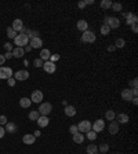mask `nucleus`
I'll return each mask as SVG.
<instances>
[{
  "mask_svg": "<svg viewBox=\"0 0 138 154\" xmlns=\"http://www.w3.org/2000/svg\"><path fill=\"white\" fill-rule=\"evenodd\" d=\"M29 46L32 47V50H33V48H40V47L43 46V40L40 37L31 38V44H29Z\"/></svg>",
  "mask_w": 138,
  "mask_h": 154,
  "instance_id": "obj_14",
  "label": "nucleus"
},
{
  "mask_svg": "<svg viewBox=\"0 0 138 154\" xmlns=\"http://www.w3.org/2000/svg\"><path fill=\"white\" fill-rule=\"evenodd\" d=\"M4 62H6V58H4V55H0V66H1V65H3Z\"/></svg>",
  "mask_w": 138,
  "mask_h": 154,
  "instance_id": "obj_50",
  "label": "nucleus"
},
{
  "mask_svg": "<svg viewBox=\"0 0 138 154\" xmlns=\"http://www.w3.org/2000/svg\"><path fill=\"white\" fill-rule=\"evenodd\" d=\"M105 117H107L108 121H113V120H115V117H116V114H115V112H113V110H108L107 113H105Z\"/></svg>",
  "mask_w": 138,
  "mask_h": 154,
  "instance_id": "obj_28",
  "label": "nucleus"
},
{
  "mask_svg": "<svg viewBox=\"0 0 138 154\" xmlns=\"http://www.w3.org/2000/svg\"><path fill=\"white\" fill-rule=\"evenodd\" d=\"M104 128H105V121H104V120H101V118H100V120H97L94 124H91V129L94 132H97V133L101 132V131H104Z\"/></svg>",
  "mask_w": 138,
  "mask_h": 154,
  "instance_id": "obj_6",
  "label": "nucleus"
},
{
  "mask_svg": "<svg viewBox=\"0 0 138 154\" xmlns=\"http://www.w3.org/2000/svg\"><path fill=\"white\" fill-rule=\"evenodd\" d=\"M4 133H6V131H4V128H3V127L0 125V139H1L3 136H4Z\"/></svg>",
  "mask_w": 138,
  "mask_h": 154,
  "instance_id": "obj_48",
  "label": "nucleus"
},
{
  "mask_svg": "<svg viewBox=\"0 0 138 154\" xmlns=\"http://www.w3.org/2000/svg\"><path fill=\"white\" fill-rule=\"evenodd\" d=\"M17 35H18V33H17L13 28H7V37L8 38H13V40H14V38L17 37Z\"/></svg>",
  "mask_w": 138,
  "mask_h": 154,
  "instance_id": "obj_29",
  "label": "nucleus"
},
{
  "mask_svg": "<svg viewBox=\"0 0 138 154\" xmlns=\"http://www.w3.org/2000/svg\"><path fill=\"white\" fill-rule=\"evenodd\" d=\"M15 78H14V77H10V78H7V83H8V85H10V87H14V85H15Z\"/></svg>",
  "mask_w": 138,
  "mask_h": 154,
  "instance_id": "obj_41",
  "label": "nucleus"
},
{
  "mask_svg": "<svg viewBox=\"0 0 138 154\" xmlns=\"http://www.w3.org/2000/svg\"><path fill=\"white\" fill-rule=\"evenodd\" d=\"M116 120L119 121L120 124H126V123H129V116L127 114H124V113H119V114H116L115 117Z\"/></svg>",
  "mask_w": 138,
  "mask_h": 154,
  "instance_id": "obj_22",
  "label": "nucleus"
},
{
  "mask_svg": "<svg viewBox=\"0 0 138 154\" xmlns=\"http://www.w3.org/2000/svg\"><path fill=\"white\" fill-rule=\"evenodd\" d=\"M50 56H51V52L47 50V48H44V50H42V52H40V59L44 62V61H50Z\"/></svg>",
  "mask_w": 138,
  "mask_h": 154,
  "instance_id": "obj_21",
  "label": "nucleus"
},
{
  "mask_svg": "<svg viewBox=\"0 0 138 154\" xmlns=\"http://www.w3.org/2000/svg\"><path fill=\"white\" fill-rule=\"evenodd\" d=\"M109 32H111V29H109V26H108V25H102V26H101V35L107 36Z\"/></svg>",
  "mask_w": 138,
  "mask_h": 154,
  "instance_id": "obj_34",
  "label": "nucleus"
},
{
  "mask_svg": "<svg viewBox=\"0 0 138 154\" xmlns=\"http://www.w3.org/2000/svg\"><path fill=\"white\" fill-rule=\"evenodd\" d=\"M14 44H15L17 47H21V48H23L25 46H28V44H29V38H28V36H26L25 33H18V35H17V37L14 38Z\"/></svg>",
  "mask_w": 138,
  "mask_h": 154,
  "instance_id": "obj_1",
  "label": "nucleus"
},
{
  "mask_svg": "<svg viewBox=\"0 0 138 154\" xmlns=\"http://www.w3.org/2000/svg\"><path fill=\"white\" fill-rule=\"evenodd\" d=\"M39 117H40V114H39L38 110H33V112L29 113V120H32V121H36Z\"/></svg>",
  "mask_w": 138,
  "mask_h": 154,
  "instance_id": "obj_30",
  "label": "nucleus"
},
{
  "mask_svg": "<svg viewBox=\"0 0 138 154\" xmlns=\"http://www.w3.org/2000/svg\"><path fill=\"white\" fill-rule=\"evenodd\" d=\"M14 31L18 33V32H21V29L23 28V23H22V21L19 19V18H17V19H14V22H13V26H11Z\"/></svg>",
  "mask_w": 138,
  "mask_h": 154,
  "instance_id": "obj_17",
  "label": "nucleus"
},
{
  "mask_svg": "<svg viewBox=\"0 0 138 154\" xmlns=\"http://www.w3.org/2000/svg\"><path fill=\"white\" fill-rule=\"evenodd\" d=\"M108 150H109V145H107V143H102L100 147H98V151H100L101 154H104V153H107Z\"/></svg>",
  "mask_w": 138,
  "mask_h": 154,
  "instance_id": "obj_33",
  "label": "nucleus"
},
{
  "mask_svg": "<svg viewBox=\"0 0 138 154\" xmlns=\"http://www.w3.org/2000/svg\"><path fill=\"white\" fill-rule=\"evenodd\" d=\"M69 132H70L72 135L77 133V132H79V129H77V125H70V127H69Z\"/></svg>",
  "mask_w": 138,
  "mask_h": 154,
  "instance_id": "obj_38",
  "label": "nucleus"
},
{
  "mask_svg": "<svg viewBox=\"0 0 138 154\" xmlns=\"http://www.w3.org/2000/svg\"><path fill=\"white\" fill-rule=\"evenodd\" d=\"M86 136H87L88 140H95V138H97V132H94L91 129V131H88L87 133H86Z\"/></svg>",
  "mask_w": 138,
  "mask_h": 154,
  "instance_id": "obj_32",
  "label": "nucleus"
},
{
  "mask_svg": "<svg viewBox=\"0 0 138 154\" xmlns=\"http://www.w3.org/2000/svg\"><path fill=\"white\" fill-rule=\"evenodd\" d=\"M138 98H137V96H134V98H133V99H131V102H133V103H134V105H137V103H138Z\"/></svg>",
  "mask_w": 138,
  "mask_h": 154,
  "instance_id": "obj_53",
  "label": "nucleus"
},
{
  "mask_svg": "<svg viewBox=\"0 0 138 154\" xmlns=\"http://www.w3.org/2000/svg\"><path fill=\"white\" fill-rule=\"evenodd\" d=\"M11 54H13L14 58H22L23 54H25V51H23V48H21V47H15V48L11 51Z\"/></svg>",
  "mask_w": 138,
  "mask_h": 154,
  "instance_id": "obj_19",
  "label": "nucleus"
},
{
  "mask_svg": "<svg viewBox=\"0 0 138 154\" xmlns=\"http://www.w3.org/2000/svg\"><path fill=\"white\" fill-rule=\"evenodd\" d=\"M3 69H4V73H6V78L13 77V70H11V68H3Z\"/></svg>",
  "mask_w": 138,
  "mask_h": 154,
  "instance_id": "obj_37",
  "label": "nucleus"
},
{
  "mask_svg": "<svg viewBox=\"0 0 138 154\" xmlns=\"http://www.w3.org/2000/svg\"><path fill=\"white\" fill-rule=\"evenodd\" d=\"M82 41L83 43H94L95 41V33L92 31H86L82 35Z\"/></svg>",
  "mask_w": 138,
  "mask_h": 154,
  "instance_id": "obj_4",
  "label": "nucleus"
},
{
  "mask_svg": "<svg viewBox=\"0 0 138 154\" xmlns=\"http://www.w3.org/2000/svg\"><path fill=\"white\" fill-rule=\"evenodd\" d=\"M0 78H6V73H4L3 66H0Z\"/></svg>",
  "mask_w": 138,
  "mask_h": 154,
  "instance_id": "obj_44",
  "label": "nucleus"
},
{
  "mask_svg": "<svg viewBox=\"0 0 138 154\" xmlns=\"http://www.w3.org/2000/svg\"><path fill=\"white\" fill-rule=\"evenodd\" d=\"M38 112L40 116H48L53 112V106H51V103H48V102H43V103L39 106Z\"/></svg>",
  "mask_w": 138,
  "mask_h": 154,
  "instance_id": "obj_2",
  "label": "nucleus"
},
{
  "mask_svg": "<svg viewBox=\"0 0 138 154\" xmlns=\"http://www.w3.org/2000/svg\"><path fill=\"white\" fill-rule=\"evenodd\" d=\"M58 59H60V55H58V54H55L54 56H50V61H51V62L58 61Z\"/></svg>",
  "mask_w": 138,
  "mask_h": 154,
  "instance_id": "obj_46",
  "label": "nucleus"
},
{
  "mask_svg": "<svg viewBox=\"0 0 138 154\" xmlns=\"http://www.w3.org/2000/svg\"><path fill=\"white\" fill-rule=\"evenodd\" d=\"M36 121H38V125L40 128H46L47 125H48V123H50V120H48L47 116H40Z\"/></svg>",
  "mask_w": 138,
  "mask_h": 154,
  "instance_id": "obj_11",
  "label": "nucleus"
},
{
  "mask_svg": "<svg viewBox=\"0 0 138 154\" xmlns=\"http://www.w3.org/2000/svg\"><path fill=\"white\" fill-rule=\"evenodd\" d=\"M109 133L111 135H116L117 132H119V123L117 121H112V123L109 124Z\"/></svg>",
  "mask_w": 138,
  "mask_h": 154,
  "instance_id": "obj_16",
  "label": "nucleus"
},
{
  "mask_svg": "<svg viewBox=\"0 0 138 154\" xmlns=\"http://www.w3.org/2000/svg\"><path fill=\"white\" fill-rule=\"evenodd\" d=\"M26 36H28V38H35V37H40L39 36V32L35 31V29H28L26 31V33H25Z\"/></svg>",
  "mask_w": 138,
  "mask_h": 154,
  "instance_id": "obj_25",
  "label": "nucleus"
},
{
  "mask_svg": "<svg viewBox=\"0 0 138 154\" xmlns=\"http://www.w3.org/2000/svg\"><path fill=\"white\" fill-rule=\"evenodd\" d=\"M26 31H28V29H26V28H25V26H23L22 29H21V32H19V33H26Z\"/></svg>",
  "mask_w": 138,
  "mask_h": 154,
  "instance_id": "obj_54",
  "label": "nucleus"
},
{
  "mask_svg": "<svg viewBox=\"0 0 138 154\" xmlns=\"http://www.w3.org/2000/svg\"><path fill=\"white\" fill-rule=\"evenodd\" d=\"M43 63H44V62L42 61L40 58H36V59L33 61V65H35V68H42V66H43Z\"/></svg>",
  "mask_w": 138,
  "mask_h": 154,
  "instance_id": "obj_36",
  "label": "nucleus"
},
{
  "mask_svg": "<svg viewBox=\"0 0 138 154\" xmlns=\"http://www.w3.org/2000/svg\"><path fill=\"white\" fill-rule=\"evenodd\" d=\"M84 142V135L83 133H80V132H77L73 135V143H77V145H80V143H83Z\"/></svg>",
  "mask_w": 138,
  "mask_h": 154,
  "instance_id": "obj_23",
  "label": "nucleus"
},
{
  "mask_svg": "<svg viewBox=\"0 0 138 154\" xmlns=\"http://www.w3.org/2000/svg\"><path fill=\"white\" fill-rule=\"evenodd\" d=\"M124 15V18H126V23L130 26V25H133V23H137L138 22V18L135 14H133V13H124L123 14Z\"/></svg>",
  "mask_w": 138,
  "mask_h": 154,
  "instance_id": "obj_7",
  "label": "nucleus"
},
{
  "mask_svg": "<svg viewBox=\"0 0 138 154\" xmlns=\"http://www.w3.org/2000/svg\"><path fill=\"white\" fill-rule=\"evenodd\" d=\"M122 98L124 100H131L134 98V95H133V91H131V88H126V90H123L122 91Z\"/></svg>",
  "mask_w": 138,
  "mask_h": 154,
  "instance_id": "obj_13",
  "label": "nucleus"
},
{
  "mask_svg": "<svg viewBox=\"0 0 138 154\" xmlns=\"http://www.w3.org/2000/svg\"><path fill=\"white\" fill-rule=\"evenodd\" d=\"M115 50H116L115 46H109V47H108V51H109V52H112V51H115Z\"/></svg>",
  "mask_w": 138,
  "mask_h": 154,
  "instance_id": "obj_51",
  "label": "nucleus"
},
{
  "mask_svg": "<svg viewBox=\"0 0 138 154\" xmlns=\"http://www.w3.org/2000/svg\"><path fill=\"white\" fill-rule=\"evenodd\" d=\"M4 48H6V51H7V52H11V51L14 50L13 44H10V43H6V44H4Z\"/></svg>",
  "mask_w": 138,
  "mask_h": 154,
  "instance_id": "obj_40",
  "label": "nucleus"
},
{
  "mask_svg": "<svg viewBox=\"0 0 138 154\" xmlns=\"http://www.w3.org/2000/svg\"><path fill=\"white\" fill-rule=\"evenodd\" d=\"M4 131L8 132V133H15V132L18 131V127H17L15 123H7V124H6Z\"/></svg>",
  "mask_w": 138,
  "mask_h": 154,
  "instance_id": "obj_15",
  "label": "nucleus"
},
{
  "mask_svg": "<svg viewBox=\"0 0 138 154\" xmlns=\"http://www.w3.org/2000/svg\"><path fill=\"white\" fill-rule=\"evenodd\" d=\"M64 113H65V116H68V117H73V116L76 114V109H75V106L68 105V106H65V109H64Z\"/></svg>",
  "mask_w": 138,
  "mask_h": 154,
  "instance_id": "obj_18",
  "label": "nucleus"
},
{
  "mask_svg": "<svg viewBox=\"0 0 138 154\" xmlns=\"http://www.w3.org/2000/svg\"><path fill=\"white\" fill-rule=\"evenodd\" d=\"M22 142L25 145H33L36 142V138L33 136V133H26V135H23Z\"/></svg>",
  "mask_w": 138,
  "mask_h": 154,
  "instance_id": "obj_12",
  "label": "nucleus"
},
{
  "mask_svg": "<svg viewBox=\"0 0 138 154\" xmlns=\"http://www.w3.org/2000/svg\"><path fill=\"white\" fill-rule=\"evenodd\" d=\"M4 58H6V59H11V58H13V54H11V52H6V54H4Z\"/></svg>",
  "mask_w": 138,
  "mask_h": 154,
  "instance_id": "obj_49",
  "label": "nucleus"
},
{
  "mask_svg": "<svg viewBox=\"0 0 138 154\" xmlns=\"http://www.w3.org/2000/svg\"><path fill=\"white\" fill-rule=\"evenodd\" d=\"M88 4H94V0H87V6Z\"/></svg>",
  "mask_w": 138,
  "mask_h": 154,
  "instance_id": "obj_55",
  "label": "nucleus"
},
{
  "mask_svg": "<svg viewBox=\"0 0 138 154\" xmlns=\"http://www.w3.org/2000/svg\"><path fill=\"white\" fill-rule=\"evenodd\" d=\"M43 69H44V72L46 73H54L55 70H57V66H55V63L51 61H46L44 63H43Z\"/></svg>",
  "mask_w": 138,
  "mask_h": 154,
  "instance_id": "obj_8",
  "label": "nucleus"
},
{
  "mask_svg": "<svg viewBox=\"0 0 138 154\" xmlns=\"http://www.w3.org/2000/svg\"><path fill=\"white\" fill-rule=\"evenodd\" d=\"M40 135H42V132H40V131H35V133H33V136H35V138H39Z\"/></svg>",
  "mask_w": 138,
  "mask_h": 154,
  "instance_id": "obj_52",
  "label": "nucleus"
},
{
  "mask_svg": "<svg viewBox=\"0 0 138 154\" xmlns=\"http://www.w3.org/2000/svg\"><path fill=\"white\" fill-rule=\"evenodd\" d=\"M131 31H133V33H137V32H138L137 23H133V25H131Z\"/></svg>",
  "mask_w": 138,
  "mask_h": 154,
  "instance_id": "obj_45",
  "label": "nucleus"
},
{
  "mask_svg": "<svg viewBox=\"0 0 138 154\" xmlns=\"http://www.w3.org/2000/svg\"><path fill=\"white\" fill-rule=\"evenodd\" d=\"M124 44H126V41H124V38H122V37L117 38V40L115 41V47H116V48H123Z\"/></svg>",
  "mask_w": 138,
  "mask_h": 154,
  "instance_id": "obj_31",
  "label": "nucleus"
},
{
  "mask_svg": "<svg viewBox=\"0 0 138 154\" xmlns=\"http://www.w3.org/2000/svg\"><path fill=\"white\" fill-rule=\"evenodd\" d=\"M77 129H79V132L80 133H83V132H87L91 131V123L90 121H87V120H83V121H80L79 123V125H77Z\"/></svg>",
  "mask_w": 138,
  "mask_h": 154,
  "instance_id": "obj_5",
  "label": "nucleus"
},
{
  "mask_svg": "<svg viewBox=\"0 0 138 154\" xmlns=\"http://www.w3.org/2000/svg\"><path fill=\"white\" fill-rule=\"evenodd\" d=\"M87 153L88 154H97L98 153V147H97V145H88V146H87Z\"/></svg>",
  "mask_w": 138,
  "mask_h": 154,
  "instance_id": "obj_27",
  "label": "nucleus"
},
{
  "mask_svg": "<svg viewBox=\"0 0 138 154\" xmlns=\"http://www.w3.org/2000/svg\"><path fill=\"white\" fill-rule=\"evenodd\" d=\"M112 10L113 11H122V8H123V6L120 4V3H112Z\"/></svg>",
  "mask_w": 138,
  "mask_h": 154,
  "instance_id": "obj_35",
  "label": "nucleus"
},
{
  "mask_svg": "<svg viewBox=\"0 0 138 154\" xmlns=\"http://www.w3.org/2000/svg\"><path fill=\"white\" fill-rule=\"evenodd\" d=\"M104 25H108L109 29H117V28L120 26V21H119V18H116V17H107Z\"/></svg>",
  "mask_w": 138,
  "mask_h": 154,
  "instance_id": "obj_3",
  "label": "nucleus"
},
{
  "mask_svg": "<svg viewBox=\"0 0 138 154\" xmlns=\"http://www.w3.org/2000/svg\"><path fill=\"white\" fill-rule=\"evenodd\" d=\"M79 8H84L86 6H87V0H83V1H79Z\"/></svg>",
  "mask_w": 138,
  "mask_h": 154,
  "instance_id": "obj_43",
  "label": "nucleus"
},
{
  "mask_svg": "<svg viewBox=\"0 0 138 154\" xmlns=\"http://www.w3.org/2000/svg\"><path fill=\"white\" fill-rule=\"evenodd\" d=\"M113 154H119V153H113Z\"/></svg>",
  "mask_w": 138,
  "mask_h": 154,
  "instance_id": "obj_56",
  "label": "nucleus"
},
{
  "mask_svg": "<svg viewBox=\"0 0 138 154\" xmlns=\"http://www.w3.org/2000/svg\"><path fill=\"white\" fill-rule=\"evenodd\" d=\"M129 84H130V87H131V88H137V84H138L137 78H134V80H131V81H130V83H129Z\"/></svg>",
  "mask_w": 138,
  "mask_h": 154,
  "instance_id": "obj_42",
  "label": "nucleus"
},
{
  "mask_svg": "<svg viewBox=\"0 0 138 154\" xmlns=\"http://www.w3.org/2000/svg\"><path fill=\"white\" fill-rule=\"evenodd\" d=\"M31 103H32V100L29 99V98H21V99H19V106L23 109L31 108Z\"/></svg>",
  "mask_w": 138,
  "mask_h": 154,
  "instance_id": "obj_24",
  "label": "nucleus"
},
{
  "mask_svg": "<svg viewBox=\"0 0 138 154\" xmlns=\"http://www.w3.org/2000/svg\"><path fill=\"white\" fill-rule=\"evenodd\" d=\"M23 51H25V52H31V51H32V47L29 46V44H28V46H25V47H23Z\"/></svg>",
  "mask_w": 138,
  "mask_h": 154,
  "instance_id": "obj_47",
  "label": "nucleus"
},
{
  "mask_svg": "<svg viewBox=\"0 0 138 154\" xmlns=\"http://www.w3.org/2000/svg\"><path fill=\"white\" fill-rule=\"evenodd\" d=\"M29 77V72L28 70H18L14 74V78L15 80H19V81H25L26 78Z\"/></svg>",
  "mask_w": 138,
  "mask_h": 154,
  "instance_id": "obj_10",
  "label": "nucleus"
},
{
  "mask_svg": "<svg viewBox=\"0 0 138 154\" xmlns=\"http://www.w3.org/2000/svg\"><path fill=\"white\" fill-rule=\"evenodd\" d=\"M42 99H43V92H42L40 90H35L31 95V100L33 103H40Z\"/></svg>",
  "mask_w": 138,
  "mask_h": 154,
  "instance_id": "obj_9",
  "label": "nucleus"
},
{
  "mask_svg": "<svg viewBox=\"0 0 138 154\" xmlns=\"http://www.w3.org/2000/svg\"><path fill=\"white\" fill-rule=\"evenodd\" d=\"M100 6L102 10H108V8L112 7V1H111V0H102L100 3Z\"/></svg>",
  "mask_w": 138,
  "mask_h": 154,
  "instance_id": "obj_26",
  "label": "nucleus"
},
{
  "mask_svg": "<svg viewBox=\"0 0 138 154\" xmlns=\"http://www.w3.org/2000/svg\"><path fill=\"white\" fill-rule=\"evenodd\" d=\"M7 123H8L7 117L6 116H0V125H6Z\"/></svg>",
  "mask_w": 138,
  "mask_h": 154,
  "instance_id": "obj_39",
  "label": "nucleus"
},
{
  "mask_svg": "<svg viewBox=\"0 0 138 154\" xmlns=\"http://www.w3.org/2000/svg\"><path fill=\"white\" fill-rule=\"evenodd\" d=\"M77 29H79L80 32L88 31V23L86 22V19H80V21H77Z\"/></svg>",
  "mask_w": 138,
  "mask_h": 154,
  "instance_id": "obj_20",
  "label": "nucleus"
}]
</instances>
